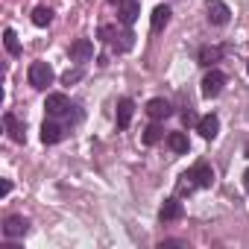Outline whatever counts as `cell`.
I'll use <instances>...</instances> for the list:
<instances>
[{"instance_id":"6da1fadb","label":"cell","mask_w":249,"mask_h":249,"mask_svg":"<svg viewBox=\"0 0 249 249\" xmlns=\"http://www.w3.org/2000/svg\"><path fill=\"white\" fill-rule=\"evenodd\" d=\"M50 82H53V68L47 62H33L30 65V85L38 88V91H44Z\"/></svg>"},{"instance_id":"7a4b0ae2","label":"cell","mask_w":249,"mask_h":249,"mask_svg":"<svg viewBox=\"0 0 249 249\" xmlns=\"http://www.w3.org/2000/svg\"><path fill=\"white\" fill-rule=\"evenodd\" d=\"M223 85H226V76H223V71H217V68H211L208 73H205V79H202V97H217L220 91H223Z\"/></svg>"},{"instance_id":"3957f363","label":"cell","mask_w":249,"mask_h":249,"mask_svg":"<svg viewBox=\"0 0 249 249\" xmlns=\"http://www.w3.org/2000/svg\"><path fill=\"white\" fill-rule=\"evenodd\" d=\"M205 12H208V21L214 27H223L231 18V12H229V6L223 3V0H205Z\"/></svg>"},{"instance_id":"277c9868","label":"cell","mask_w":249,"mask_h":249,"mask_svg":"<svg viewBox=\"0 0 249 249\" xmlns=\"http://www.w3.org/2000/svg\"><path fill=\"white\" fill-rule=\"evenodd\" d=\"M44 108H47V114H53V117H62V114H71V100L65 97V94H47V103H44Z\"/></svg>"},{"instance_id":"5b68a950","label":"cell","mask_w":249,"mask_h":249,"mask_svg":"<svg viewBox=\"0 0 249 249\" xmlns=\"http://www.w3.org/2000/svg\"><path fill=\"white\" fill-rule=\"evenodd\" d=\"M188 173H191V179L196 182V188H211V185H214V170H211L205 161H196Z\"/></svg>"},{"instance_id":"8992f818","label":"cell","mask_w":249,"mask_h":249,"mask_svg":"<svg viewBox=\"0 0 249 249\" xmlns=\"http://www.w3.org/2000/svg\"><path fill=\"white\" fill-rule=\"evenodd\" d=\"M27 229H30V223H27L24 217H18V214L6 217V223H3V234H6V237H24Z\"/></svg>"},{"instance_id":"52a82bcc","label":"cell","mask_w":249,"mask_h":249,"mask_svg":"<svg viewBox=\"0 0 249 249\" xmlns=\"http://www.w3.org/2000/svg\"><path fill=\"white\" fill-rule=\"evenodd\" d=\"M196 132H199L202 138H217V132H220V117H217V114H205V117H199Z\"/></svg>"},{"instance_id":"ba28073f","label":"cell","mask_w":249,"mask_h":249,"mask_svg":"<svg viewBox=\"0 0 249 249\" xmlns=\"http://www.w3.org/2000/svg\"><path fill=\"white\" fill-rule=\"evenodd\" d=\"M3 123H6V129H9V138L15 141V144H24L27 141V135H24V123L12 114V111H6L3 114Z\"/></svg>"},{"instance_id":"9c48e42d","label":"cell","mask_w":249,"mask_h":249,"mask_svg":"<svg viewBox=\"0 0 249 249\" xmlns=\"http://www.w3.org/2000/svg\"><path fill=\"white\" fill-rule=\"evenodd\" d=\"M170 103L164 100V97H153L150 103H147V114L153 117V120H164V117H170Z\"/></svg>"},{"instance_id":"30bf717a","label":"cell","mask_w":249,"mask_h":249,"mask_svg":"<svg viewBox=\"0 0 249 249\" xmlns=\"http://www.w3.org/2000/svg\"><path fill=\"white\" fill-rule=\"evenodd\" d=\"M132 114H135V103H132L129 97L117 100V126H120V129H126V126H129Z\"/></svg>"},{"instance_id":"8fae6325","label":"cell","mask_w":249,"mask_h":249,"mask_svg":"<svg viewBox=\"0 0 249 249\" xmlns=\"http://www.w3.org/2000/svg\"><path fill=\"white\" fill-rule=\"evenodd\" d=\"M94 56V44L88 41V38H76L73 44H71V59H76V62H88Z\"/></svg>"},{"instance_id":"7c38bea8","label":"cell","mask_w":249,"mask_h":249,"mask_svg":"<svg viewBox=\"0 0 249 249\" xmlns=\"http://www.w3.org/2000/svg\"><path fill=\"white\" fill-rule=\"evenodd\" d=\"M62 138H65V129L59 126V123L44 120V126H41V141H44V144H59Z\"/></svg>"},{"instance_id":"4fadbf2b","label":"cell","mask_w":249,"mask_h":249,"mask_svg":"<svg viewBox=\"0 0 249 249\" xmlns=\"http://www.w3.org/2000/svg\"><path fill=\"white\" fill-rule=\"evenodd\" d=\"M185 214V208H182V202L173 196V199H164V205H161V211H159V217L167 223V220H179Z\"/></svg>"},{"instance_id":"5bb4252c","label":"cell","mask_w":249,"mask_h":249,"mask_svg":"<svg viewBox=\"0 0 249 249\" xmlns=\"http://www.w3.org/2000/svg\"><path fill=\"white\" fill-rule=\"evenodd\" d=\"M138 12H141V3H138V0H132V3H126V6H117V15H120V24H123V27H132L135 18H138Z\"/></svg>"},{"instance_id":"9a60e30c","label":"cell","mask_w":249,"mask_h":249,"mask_svg":"<svg viewBox=\"0 0 249 249\" xmlns=\"http://www.w3.org/2000/svg\"><path fill=\"white\" fill-rule=\"evenodd\" d=\"M167 24H170V6H156V9H153V18H150L153 33H161Z\"/></svg>"},{"instance_id":"2e32d148","label":"cell","mask_w":249,"mask_h":249,"mask_svg":"<svg viewBox=\"0 0 249 249\" xmlns=\"http://www.w3.org/2000/svg\"><path fill=\"white\" fill-rule=\"evenodd\" d=\"M220 56H223V47H217V44L199 47V65H205V68H211L214 62H220Z\"/></svg>"},{"instance_id":"e0dca14e","label":"cell","mask_w":249,"mask_h":249,"mask_svg":"<svg viewBox=\"0 0 249 249\" xmlns=\"http://www.w3.org/2000/svg\"><path fill=\"white\" fill-rule=\"evenodd\" d=\"M50 21H53V9H47V6H36L33 9V24L36 27H50Z\"/></svg>"},{"instance_id":"ac0fdd59","label":"cell","mask_w":249,"mask_h":249,"mask_svg":"<svg viewBox=\"0 0 249 249\" xmlns=\"http://www.w3.org/2000/svg\"><path fill=\"white\" fill-rule=\"evenodd\" d=\"M167 144H170L173 153H188V138H185V132H170V135H167Z\"/></svg>"},{"instance_id":"d6986e66","label":"cell","mask_w":249,"mask_h":249,"mask_svg":"<svg viewBox=\"0 0 249 249\" xmlns=\"http://www.w3.org/2000/svg\"><path fill=\"white\" fill-rule=\"evenodd\" d=\"M161 135H164V129L159 126V123H150V126L144 129V144H147V147H153V144H159V141H161Z\"/></svg>"},{"instance_id":"ffe728a7","label":"cell","mask_w":249,"mask_h":249,"mask_svg":"<svg viewBox=\"0 0 249 249\" xmlns=\"http://www.w3.org/2000/svg\"><path fill=\"white\" fill-rule=\"evenodd\" d=\"M3 44H6L9 56H21V44H18V36H15V30H3Z\"/></svg>"},{"instance_id":"44dd1931","label":"cell","mask_w":249,"mask_h":249,"mask_svg":"<svg viewBox=\"0 0 249 249\" xmlns=\"http://www.w3.org/2000/svg\"><path fill=\"white\" fill-rule=\"evenodd\" d=\"M182 123H185V126H196V123H199V117L194 114V108H185L182 111Z\"/></svg>"},{"instance_id":"7402d4cb","label":"cell","mask_w":249,"mask_h":249,"mask_svg":"<svg viewBox=\"0 0 249 249\" xmlns=\"http://www.w3.org/2000/svg\"><path fill=\"white\" fill-rule=\"evenodd\" d=\"M79 79H82V71H79V68H76V71H68V73L62 76L65 85H73V82H79Z\"/></svg>"},{"instance_id":"603a6c76","label":"cell","mask_w":249,"mask_h":249,"mask_svg":"<svg viewBox=\"0 0 249 249\" xmlns=\"http://www.w3.org/2000/svg\"><path fill=\"white\" fill-rule=\"evenodd\" d=\"M9 191H12V182L3 179V185H0V196H9Z\"/></svg>"},{"instance_id":"cb8c5ba5","label":"cell","mask_w":249,"mask_h":249,"mask_svg":"<svg viewBox=\"0 0 249 249\" xmlns=\"http://www.w3.org/2000/svg\"><path fill=\"white\" fill-rule=\"evenodd\" d=\"M114 6H126V3H132V0H111Z\"/></svg>"},{"instance_id":"d4e9b609","label":"cell","mask_w":249,"mask_h":249,"mask_svg":"<svg viewBox=\"0 0 249 249\" xmlns=\"http://www.w3.org/2000/svg\"><path fill=\"white\" fill-rule=\"evenodd\" d=\"M243 185H246V191H249V170L243 173Z\"/></svg>"},{"instance_id":"484cf974","label":"cell","mask_w":249,"mask_h":249,"mask_svg":"<svg viewBox=\"0 0 249 249\" xmlns=\"http://www.w3.org/2000/svg\"><path fill=\"white\" fill-rule=\"evenodd\" d=\"M243 153H246V156H249V144H246V150H243Z\"/></svg>"},{"instance_id":"4316f807","label":"cell","mask_w":249,"mask_h":249,"mask_svg":"<svg viewBox=\"0 0 249 249\" xmlns=\"http://www.w3.org/2000/svg\"><path fill=\"white\" fill-rule=\"evenodd\" d=\"M246 71H249V62H246Z\"/></svg>"}]
</instances>
